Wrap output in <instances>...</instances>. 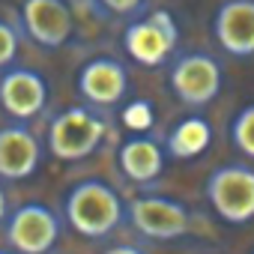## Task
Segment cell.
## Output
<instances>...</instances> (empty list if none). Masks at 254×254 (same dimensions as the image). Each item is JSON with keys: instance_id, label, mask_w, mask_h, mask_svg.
<instances>
[{"instance_id": "obj_22", "label": "cell", "mask_w": 254, "mask_h": 254, "mask_svg": "<svg viewBox=\"0 0 254 254\" xmlns=\"http://www.w3.org/2000/svg\"><path fill=\"white\" fill-rule=\"evenodd\" d=\"M251 254H254V251H251Z\"/></svg>"}, {"instance_id": "obj_21", "label": "cell", "mask_w": 254, "mask_h": 254, "mask_svg": "<svg viewBox=\"0 0 254 254\" xmlns=\"http://www.w3.org/2000/svg\"><path fill=\"white\" fill-rule=\"evenodd\" d=\"M0 254H9V251H0Z\"/></svg>"}, {"instance_id": "obj_2", "label": "cell", "mask_w": 254, "mask_h": 254, "mask_svg": "<svg viewBox=\"0 0 254 254\" xmlns=\"http://www.w3.org/2000/svg\"><path fill=\"white\" fill-rule=\"evenodd\" d=\"M108 135V120L93 105H72L48 123V150L60 162L93 156Z\"/></svg>"}, {"instance_id": "obj_4", "label": "cell", "mask_w": 254, "mask_h": 254, "mask_svg": "<svg viewBox=\"0 0 254 254\" xmlns=\"http://www.w3.org/2000/svg\"><path fill=\"white\" fill-rule=\"evenodd\" d=\"M168 84L174 96L189 108H206L212 99H218L224 84L221 63L206 51H186L171 63Z\"/></svg>"}, {"instance_id": "obj_3", "label": "cell", "mask_w": 254, "mask_h": 254, "mask_svg": "<svg viewBox=\"0 0 254 254\" xmlns=\"http://www.w3.org/2000/svg\"><path fill=\"white\" fill-rule=\"evenodd\" d=\"M206 200L215 215L227 224L254 221V168L221 165L206 177Z\"/></svg>"}, {"instance_id": "obj_9", "label": "cell", "mask_w": 254, "mask_h": 254, "mask_svg": "<svg viewBox=\"0 0 254 254\" xmlns=\"http://www.w3.org/2000/svg\"><path fill=\"white\" fill-rule=\"evenodd\" d=\"M21 27L42 48H60L75 30V18L66 0H24Z\"/></svg>"}, {"instance_id": "obj_20", "label": "cell", "mask_w": 254, "mask_h": 254, "mask_svg": "<svg viewBox=\"0 0 254 254\" xmlns=\"http://www.w3.org/2000/svg\"><path fill=\"white\" fill-rule=\"evenodd\" d=\"M6 194H3V189H0V218H6Z\"/></svg>"}, {"instance_id": "obj_14", "label": "cell", "mask_w": 254, "mask_h": 254, "mask_svg": "<svg viewBox=\"0 0 254 254\" xmlns=\"http://www.w3.org/2000/svg\"><path fill=\"white\" fill-rule=\"evenodd\" d=\"M209 144H212L209 123L200 114H191V117H183L171 129L165 153L174 156V159H197V156H203L209 150Z\"/></svg>"}, {"instance_id": "obj_6", "label": "cell", "mask_w": 254, "mask_h": 254, "mask_svg": "<svg viewBox=\"0 0 254 254\" xmlns=\"http://www.w3.org/2000/svg\"><path fill=\"white\" fill-rule=\"evenodd\" d=\"M126 218L147 239H180L191 230V212L186 203L162 194H144L126 206Z\"/></svg>"}, {"instance_id": "obj_18", "label": "cell", "mask_w": 254, "mask_h": 254, "mask_svg": "<svg viewBox=\"0 0 254 254\" xmlns=\"http://www.w3.org/2000/svg\"><path fill=\"white\" fill-rule=\"evenodd\" d=\"M99 3L114 15H135L138 9H144L147 0H99Z\"/></svg>"}, {"instance_id": "obj_16", "label": "cell", "mask_w": 254, "mask_h": 254, "mask_svg": "<svg viewBox=\"0 0 254 254\" xmlns=\"http://www.w3.org/2000/svg\"><path fill=\"white\" fill-rule=\"evenodd\" d=\"M15 54H18V33L12 24L0 21V69L9 66L15 60Z\"/></svg>"}, {"instance_id": "obj_10", "label": "cell", "mask_w": 254, "mask_h": 254, "mask_svg": "<svg viewBox=\"0 0 254 254\" xmlns=\"http://www.w3.org/2000/svg\"><path fill=\"white\" fill-rule=\"evenodd\" d=\"M212 36L230 57H254V0H224L212 15Z\"/></svg>"}, {"instance_id": "obj_19", "label": "cell", "mask_w": 254, "mask_h": 254, "mask_svg": "<svg viewBox=\"0 0 254 254\" xmlns=\"http://www.w3.org/2000/svg\"><path fill=\"white\" fill-rule=\"evenodd\" d=\"M105 254H144L138 245H111Z\"/></svg>"}, {"instance_id": "obj_11", "label": "cell", "mask_w": 254, "mask_h": 254, "mask_svg": "<svg viewBox=\"0 0 254 254\" xmlns=\"http://www.w3.org/2000/svg\"><path fill=\"white\" fill-rule=\"evenodd\" d=\"M48 105V84L33 69H9L0 78V108L12 120H36Z\"/></svg>"}, {"instance_id": "obj_8", "label": "cell", "mask_w": 254, "mask_h": 254, "mask_svg": "<svg viewBox=\"0 0 254 254\" xmlns=\"http://www.w3.org/2000/svg\"><path fill=\"white\" fill-rule=\"evenodd\" d=\"M78 93L93 108H114L129 93V69L117 57H93L78 72Z\"/></svg>"}, {"instance_id": "obj_12", "label": "cell", "mask_w": 254, "mask_h": 254, "mask_svg": "<svg viewBox=\"0 0 254 254\" xmlns=\"http://www.w3.org/2000/svg\"><path fill=\"white\" fill-rule=\"evenodd\" d=\"M42 162V144L24 123L0 129V180L21 183L36 174Z\"/></svg>"}, {"instance_id": "obj_15", "label": "cell", "mask_w": 254, "mask_h": 254, "mask_svg": "<svg viewBox=\"0 0 254 254\" xmlns=\"http://www.w3.org/2000/svg\"><path fill=\"white\" fill-rule=\"evenodd\" d=\"M230 144L242 156L254 159V102L233 114V120H230Z\"/></svg>"}, {"instance_id": "obj_1", "label": "cell", "mask_w": 254, "mask_h": 254, "mask_svg": "<svg viewBox=\"0 0 254 254\" xmlns=\"http://www.w3.org/2000/svg\"><path fill=\"white\" fill-rule=\"evenodd\" d=\"M63 215L75 233L87 239H105L123 224L126 203L117 194V189L108 186L105 180H84L69 189Z\"/></svg>"}, {"instance_id": "obj_17", "label": "cell", "mask_w": 254, "mask_h": 254, "mask_svg": "<svg viewBox=\"0 0 254 254\" xmlns=\"http://www.w3.org/2000/svg\"><path fill=\"white\" fill-rule=\"evenodd\" d=\"M123 120H126V126H129V129L144 132V129H150V123H153V108H150L147 102H132L129 108H126Z\"/></svg>"}, {"instance_id": "obj_7", "label": "cell", "mask_w": 254, "mask_h": 254, "mask_svg": "<svg viewBox=\"0 0 254 254\" xmlns=\"http://www.w3.org/2000/svg\"><path fill=\"white\" fill-rule=\"evenodd\" d=\"M60 215L45 203H24L6 215V239L18 254H48L60 239Z\"/></svg>"}, {"instance_id": "obj_5", "label": "cell", "mask_w": 254, "mask_h": 254, "mask_svg": "<svg viewBox=\"0 0 254 254\" xmlns=\"http://www.w3.org/2000/svg\"><path fill=\"white\" fill-rule=\"evenodd\" d=\"M180 45V27L171 12L156 9L123 30V48L141 66H162Z\"/></svg>"}, {"instance_id": "obj_13", "label": "cell", "mask_w": 254, "mask_h": 254, "mask_svg": "<svg viewBox=\"0 0 254 254\" xmlns=\"http://www.w3.org/2000/svg\"><path fill=\"white\" fill-rule=\"evenodd\" d=\"M165 147L150 138V135H132V138H126L120 144V153H117V162H120V171L126 174V180H132V183H153L162 177L165 171Z\"/></svg>"}]
</instances>
